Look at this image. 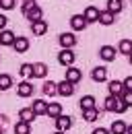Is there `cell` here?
<instances>
[{"mask_svg":"<svg viewBox=\"0 0 132 134\" xmlns=\"http://www.w3.org/2000/svg\"><path fill=\"white\" fill-rule=\"evenodd\" d=\"M23 15L29 19V21H41V8L35 4V2H23Z\"/></svg>","mask_w":132,"mask_h":134,"instance_id":"2","label":"cell"},{"mask_svg":"<svg viewBox=\"0 0 132 134\" xmlns=\"http://www.w3.org/2000/svg\"><path fill=\"white\" fill-rule=\"evenodd\" d=\"M114 21H116V15H112L109 10H99L97 23H101V25H112Z\"/></svg>","mask_w":132,"mask_h":134,"instance_id":"21","label":"cell"},{"mask_svg":"<svg viewBox=\"0 0 132 134\" xmlns=\"http://www.w3.org/2000/svg\"><path fill=\"white\" fill-rule=\"evenodd\" d=\"M0 134H4V132H2V128H0Z\"/></svg>","mask_w":132,"mask_h":134,"instance_id":"40","label":"cell"},{"mask_svg":"<svg viewBox=\"0 0 132 134\" xmlns=\"http://www.w3.org/2000/svg\"><path fill=\"white\" fill-rule=\"evenodd\" d=\"M74 58H76V56H74V52H72V50H64V48H62V50H60V54H58V62H60L62 66H66V68L72 66Z\"/></svg>","mask_w":132,"mask_h":134,"instance_id":"3","label":"cell"},{"mask_svg":"<svg viewBox=\"0 0 132 134\" xmlns=\"http://www.w3.org/2000/svg\"><path fill=\"white\" fill-rule=\"evenodd\" d=\"M122 8H124V0H107V10L112 15H118Z\"/></svg>","mask_w":132,"mask_h":134,"instance_id":"23","label":"cell"},{"mask_svg":"<svg viewBox=\"0 0 132 134\" xmlns=\"http://www.w3.org/2000/svg\"><path fill=\"white\" fill-rule=\"evenodd\" d=\"M19 74L23 76V79H29L33 74V64H21V68H19Z\"/></svg>","mask_w":132,"mask_h":134,"instance_id":"30","label":"cell"},{"mask_svg":"<svg viewBox=\"0 0 132 134\" xmlns=\"http://www.w3.org/2000/svg\"><path fill=\"white\" fill-rule=\"evenodd\" d=\"M41 91H43V95L54 97V95H58V85L54 83V81H46V83H43V87H41Z\"/></svg>","mask_w":132,"mask_h":134,"instance_id":"20","label":"cell"},{"mask_svg":"<svg viewBox=\"0 0 132 134\" xmlns=\"http://www.w3.org/2000/svg\"><path fill=\"white\" fill-rule=\"evenodd\" d=\"M97 118H99L97 107H93V109H85V111H82V120H85V122H95Z\"/></svg>","mask_w":132,"mask_h":134,"instance_id":"27","label":"cell"},{"mask_svg":"<svg viewBox=\"0 0 132 134\" xmlns=\"http://www.w3.org/2000/svg\"><path fill=\"white\" fill-rule=\"evenodd\" d=\"M122 101H124L128 107H132V91H124V93H122Z\"/></svg>","mask_w":132,"mask_h":134,"instance_id":"31","label":"cell"},{"mask_svg":"<svg viewBox=\"0 0 132 134\" xmlns=\"http://www.w3.org/2000/svg\"><path fill=\"white\" fill-rule=\"evenodd\" d=\"M93 134H109V130H107V128H95Z\"/></svg>","mask_w":132,"mask_h":134,"instance_id":"35","label":"cell"},{"mask_svg":"<svg viewBox=\"0 0 132 134\" xmlns=\"http://www.w3.org/2000/svg\"><path fill=\"white\" fill-rule=\"evenodd\" d=\"M31 109L35 111V116H46V111H48V103L43 99H35L31 105Z\"/></svg>","mask_w":132,"mask_h":134,"instance_id":"16","label":"cell"},{"mask_svg":"<svg viewBox=\"0 0 132 134\" xmlns=\"http://www.w3.org/2000/svg\"><path fill=\"white\" fill-rule=\"evenodd\" d=\"M118 50H120V54L130 56V54H132V39H122L120 46H118Z\"/></svg>","mask_w":132,"mask_h":134,"instance_id":"26","label":"cell"},{"mask_svg":"<svg viewBox=\"0 0 132 134\" xmlns=\"http://www.w3.org/2000/svg\"><path fill=\"white\" fill-rule=\"evenodd\" d=\"M0 8H4V10L15 8V0H0Z\"/></svg>","mask_w":132,"mask_h":134,"instance_id":"32","label":"cell"},{"mask_svg":"<svg viewBox=\"0 0 132 134\" xmlns=\"http://www.w3.org/2000/svg\"><path fill=\"white\" fill-rule=\"evenodd\" d=\"M124 91H126V89H124V83H122V81H112V83H109V95L122 97Z\"/></svg>","mask_w":132,"mask_h":134,"instance_id":"17","label":"cell"},{"mask_svg":"<svg viewBox=\"0 0 132 134\" xmlns=\"http://www.w3.org/2000/svg\"><path fill=\"white\" fill-rule=\"evenodd\" d=\"M82 17H85V21H87V25H89V23H97L99 8H97V6H87L85 13H82Z\"/></svg>","mask_w":132,"mask_h":134,"instance_id":"8","label":"cell"},{"mask_svg":"<svg viewBox=\"0 0 132 134\" xmlns=\"http://www.w3.org/2000/svg\"><path fill=\"white\" fill-rule=\"evenodd\" d=\"M15 134H31V124H27V122H16Z\"/></svg>","mask_w":132,"mask_h":134,"instance_id":"28","label":"cell"},{"mask_svg":"<svg viewBox=\"0 0 132 134\" xmlns=\"http://www.w3.org/2000/svg\"><path fill=\"white\" fill-rule=\"evenodd\" d=\"M126 132H128V134H132V124L128 126V128H126Z\"/></svg>","mask_w":132,"mask_h":134,"instance_id":"36","label":"cell"},{"mask_svg":"<svg viewBox=\"0 0 132 134\" xmlns=\"http://www.w3.org/2000/svg\"><path fill=\"white\" fill-rule=\"evenodd\" d=\"M81 109L85 111V109H93L95 107V97L93 95H85V97H81Z\"/></svg>","mask_w":132,"mask_h":134,"instance_id":"24","label":"cell"},{"mask_svg":"<svg viewBox=\"0 0 132 134\" xmlns=\"http://www.w3.org/2000/svg\"><path fill=\"white\" fill-rule=\"evenodd\" d=\"M46 116H50V118H56L58 116H62V105L60 103H48V111H46Z\"/></svg>","mask_w":132,"mask_h":134,"instance_id":"22","label":"cell"},{"mask_svg":"<svg viewBox=\"0 0 132 134\" xmlns=\"http://www.w3.org/2000/svg\"><path fill=\"white\" fill-rule=\"evenodd\" d=\"M58 95H62V97H70V95H74V85L68 83V81L58 83Z\"/></svg>","mask_w":132,"mask_h":134,"instance_id":"9","label":"cell"},{"mask_svg":"<svg viewBox=\"0 0 132 134\" xmlns=\"http://www.w3.org/2000/svg\"><path fill=\"white\" fill-rule=\"evenodd\" d=\"M31 31H33V35H37V37H41V35L48 31V23L41 19V21H33L31 23Z\"/></svg>","mask_w":132,"mask_h":134,"instance_id":"13","label":"cell"},{"mask_svg":"<svg viewBox=\"0 0 132 134\" xmlns=\"http://www.w3.org/2000/svg\"><path fill=\"white\" fill-rule=\"evenodd\" d=\"M70 27H72L74 31H82V29L87 27L85 17H82V15H72V17H70Z\"/></svg>","mask_w":132,"mask_h":134,"instance_id":"12","label":"cell"},{"mask_svg":"<svg viewBox=\"0 0 132 134\" xmlns=\"http://www.w3.org/2000/svg\"><path fill=\"white\" fill-rule=\"evenodd\" d=\"M58 41H60V46L64 48V50H72L74 46H76V37L74 33H62L58 37Z\"/></svg>","mask_w":132,"mask_h":134,"instance_id":"4","label":"cell"},{"mask_svg":"<svg viewBox=\"0 0 132 134\" xmlns=\"http://www.w3.org/2000/svg\"><path fill=\"white\" fill-rule=\"evenodd\" d=\"M16 93H19V97H31L33 95V85L29 81H23V83L16 85Z\"/></svg>","mask_w":132,"mask_h":134,"instance_id":"7","label":"cell"},{"mask_svg":"<svg viewBox=\"0 0 132 134\" xmlns=\"http://www.w3.org/2000/svg\"><path fill=\"white\" fill-rule=\"evenodd\" d=\"M70 126H72V118L70 116H58L56 118V128H58L60 132H66Z\"/></svg>","mask_w":132,"mask_h":134,"instance_id":"11","label":"cell"},{"mask_svg":"<svg viewBox=\"0 0 132 134\" xmlns=\"http://www.w3.org/2000/svg\"><path fill=\"white\" fill-rule=\"evenodd\" d=\"M122 83H124V89H126V91H132V76H126Z\"/></svg>","mask_w":132,"mask_h":134,"instance_id":"33","label":"cell"},{"mask_svg":"<svg viewBox=\"0 0 132 134\" xmlns=\"http://www.w3.org/2000/svg\"><path fill=\"white\" fill-rule=\"evenodd\" d=\"M23 2H35V0H23Z\"/></svg>","mask_w":132,"mask_h":134,"instance_id":"38","label":"cell"},{"mask_svg":"<svg viewBox=\"0 0 132 134\" xmlns=\"http://www.w3.org/2000/svg\"><path fill=\"white\" fill-rule=\"evenodd\" d=\"M99 56H101V60L112 62V60H116V48H112V46H103V48H99Z\"/></svg>","mask_w":132,"mask_h":134,"instance_id":"10","label":"cell"},{"mask_svg":"<svg viewBox=\"0 0 132 134\" xmlns=\"http://www.w3.org/2000/svg\"><path fill=\"white\" fill-rule=\"evenodd\" d=\"M46 74H48V64H43V62H37V64H33V74L35 79H46Z\"/></svg>","mask_w":132,"mask_h":134,"instance_id":"19","label":"cell"},{"mask_svg":"<svg viewBox=\"0 0 132 134\" xmlns=\"http://www.w3.org/2000/svg\"><path fill=\"white\" fill-rule=\"evenodd\" d=\"M13 87V79L8 74H0V91H8Z\"/></svg>","mask_w":132,"mask_h":134,"instance_id":"29","label":"cell"},{"mask_svg":"<svg viewBox=\"0 0 132 134\" xmlns=\"http://www.w3.org/2000/svg\"><path fill=\"white\" fill-rule=\"evenodd\" d=\"M13 48H15L16 54H25V52L29 50V39H27V37H16Z\"/></svg>","mask_w":132,"mask_h":134,"instance_id":"14","label":"cell"},{"mask_svg":"<svg viewBox=\"0 0 132 134\" xmlns=\"http://www.w3.org/2000/svg\"><path fill=\"white\" fill-rule=\"evenodd\" d=\"M126 124L122 122V120H116L114 124H112V128H109V134H126Z\"/></svg>","mask_w":132,"mask_h":134,"instance_id":"25","label":"cell"},{"mask_svg":"<svg viewBox=\"0 0 132 134\" xmlns=\"http://www.w3.org/2000/svg\"><path fill=\"white\" fill-rule=\"evenodd\" d=\"M81 79H82V72L79 70V68H74V66H68V68H66L64 81H68V83H72V85H76Z\"/></svg>","mask_w":132,"mask_h":134,"instance_id":"5","label":"cell"},{"mask_svg":"<svg viewBox=\"0 0 132 134\" xmlns=\"http://www.w3.org/2000/svg\"><path fill=\"white\" fill-rule=\"evenodd\" d=\"M105 109H107V111H114V114H124V111L128 109V105L122 101V97L107 95V97H105Z\"/></svg>","mask_w":132,"mask_h":134,"instance_id":"1","label":"cell"},{"mask_svg":"<svg viewBox=\"0 0 132 134\" xmlns=\"http://www.w3.org/2000/svg\"><path fill=\"white\" fill-rule=\"evenodd\" d=\"M54 134H66V132H60V130H56V132H54Z\"/></svg>","mask_w":132,"mask_h":134,"instance_id":"37","label":"cell"},{"mask_svg":"<svg viewBox=\"0 0 132 134\" xmlns=\"http://www.w3.org/2000/svg\"><path fill=\"white\" fill-rule=\"evenodd\" d=\"M16 39V35L13 31H8V29H4V31H0V46H13Z\"/></svg>","mask_w":132,"mask_h":134,"instance_id":"15","label":"cell"},{"mask_svg":"<svg viewBox=\"0 0 132 134\" xmlns=\"http://www.w3.org/2000/svg\"><path fill=\"white\" fill-rule=\"evenodd\" d=\"M91 79H93L95 83L107 81V68H105V66H95L93 70H91Z\"/></svg>","mask_w":132,"mask_h":134,"instance_id":"6","label":"cell"},{"mask_svg":"<svg viewBox=\"0 0 132 134\" xmlns=\"http://www.w3.org/2000/svg\"><path fill=\"white\" fill-rule=\"evenodd\" d=\"M6 23H8V19L4 17V15H0V31H4V27H6Z\"/></svg>","mask_w":132,"mask_h":134,"instance_id":"34","label":"cell"},{"mask_svg":"<svg viewBox=\"0 0 132 134\" xmlns=\"http://www.w3.org/2000/svg\"><path fill=\"white\" fill-rule=\"evenodd\" d=\"M35 118H37V116H35V111H33L31 107H23V109L19 111V120H21V122H27V124H31Z\"/></svg>","mask_w":132,"mask_h":134,"instance_id":"18","label":"cell"},{"mask_svg":"<svg viewBox=\"0 0 132 134\" xmlns=\"http://www.w3.org/2000/svg\"><path fill=\"white\" fill-rule=\"evenodd\" d=\"M128 58H130V64H132V54H130V56H128Z\"/></svg>","mask_w":132,"mask_h":134,"instance_id":"39","label":"cell"}]
</instances>
